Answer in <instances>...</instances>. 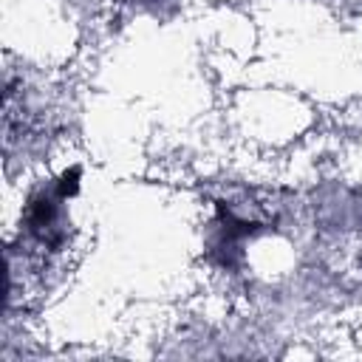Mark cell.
<instances>
[{"label":"cell","mask_w":362,"mask_h":362,"mask_svg":"<svg viewBox=\"0 0 362 362\" xmlns=\"http://www.w3.org/2000/svg\"><path fill=\"white\" fill-rule=\"evenodd\" d=\"M65 195L57 189V181H51L48 187H40L31 192L28 204H25V232L48 246V249H59L68 238V218H65Z\"/></svg>","instance_id":"6da1fadb"},{"label":"cell","mask_w":362,"mask_h":362,"mask_svg":"<svg viewBox=\"0 0 362 362\" xmlns=\"http://www.w3.org/2000/svg\"><path fill=\"white\" fill-rule=\"evenodd\" d=\"M136 3H161V0H136Z\"/></svg>","instance_id":"7a4b0ae2"}]
</instances>
